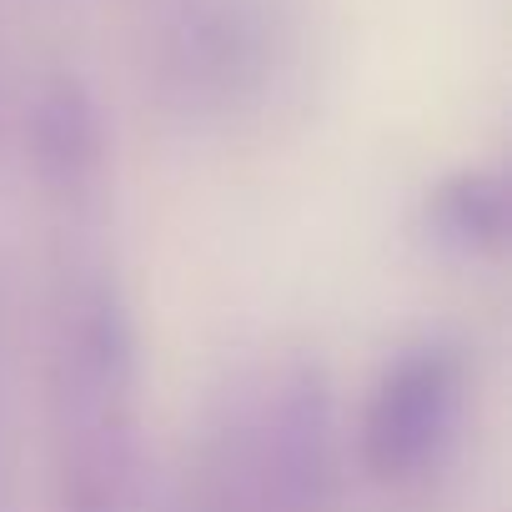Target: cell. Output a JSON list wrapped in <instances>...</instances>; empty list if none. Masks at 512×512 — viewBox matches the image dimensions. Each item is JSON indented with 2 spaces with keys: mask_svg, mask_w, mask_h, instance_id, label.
Masks as SVG:
<instances>
[{
  "mask_svg": "<svg viewBox=\"0 0 512 512\" xmlns=\"http://www.w3.org/2000/svg\"><path fill=\"white\" fill-rule=\"evenodd\" d=\"M61 512H131L136 502V332L106 282H81L51 352Z\"/></svg>",
  "mask_w": 512,
  "mask_h": 512,
  "instance_id": "1",
  "label": "cell"
},
{
  "mask_svg": "<svg viewBox=\"0 0 512 512\" xmlns=\"http://www.w3.org/2000/svg\"><path fill=\"white\" fill-rule=\"evenodd\" d=\"M241 482H251L277 512L337 507V417L327 377L307 362L251 377L206 437Z\"/></svg>",
  "mask_w": 512,
  "mask_h": 512,
  "instance_id": "2",
  "label": "cell"
},
{
  "mask_svg": "<svg viewBox=\"0 0 512 512\" xmlns=\"http://www.w3.org/2000/svg\"><path fill=\"white\" fill-rule=\"evenodd\" d=\"M292 51L282 0H171L156 31L161 96L196 121L256 111Z\"/></svg>",
  "mask_w": 512,
  "mask_h": 512,
  "instance_id": "3",
  "label": "cell"
},
{
  "mask_svg": "<svg viewBox=\"0 0 512 512\" xmlns=\"http://www.w3.org/2000/svg\"><path fill=\"white\" fill-rule=\"evenodd\" d=\"M467 357L457 342H417L387 362L362 412V467L377 482H422L457 442Z\"/></svg>",
  "mask_w": 512,
  "mask_h": 512,
  "instance_id": "4",
  "label": "cell"
},
{
  "mask_svg": "<svg viewBox=\"0 0 512 512\" xmlns=\"http://www.w3.org/2000/svg\"><path fill=\"white\" fill-rule=\"evenodd\" d=\"M106 151V131H101V111L91 101V91L71 76H56L51 86H41L36 106H31V156L36 171L56 186V191H81Z\"/></svg>",
  "mask_w": 512,
  "mask_h": 512,
  "instance_id": "5",
  "label": "cell"
},
{
  "mask_svg": "<svg viewBox=\"0 0 512 512\" xmlns=\"http://www.w3.org/2000/svg\"><path fill=\"white\" fill-rule=\"evenodd\" d=\"M512 201L497 171H457L422 201V231L452 256H487L507 241Z\"/></svg>",
  "mask_w": 512,
  "mask_h": 512,
  "instance_id": "6",
  "label": "cell"
},
{
  "mask_svg": "<svg viewBox=\"0 0 512 512\" xmlns=\"http://www.w3.org/2000/svg\"><path fill=\"white\" fill-rule=\"evenodd\" d=\"M181 512H277L251 482H241L216 452L201 447L191 477H186V492H181Z\"/></svg>",
  "mask_w": 512,
  "mask_h": 512,
  "instance_id": "7",
  "label": "cell"
}]
</instances>
